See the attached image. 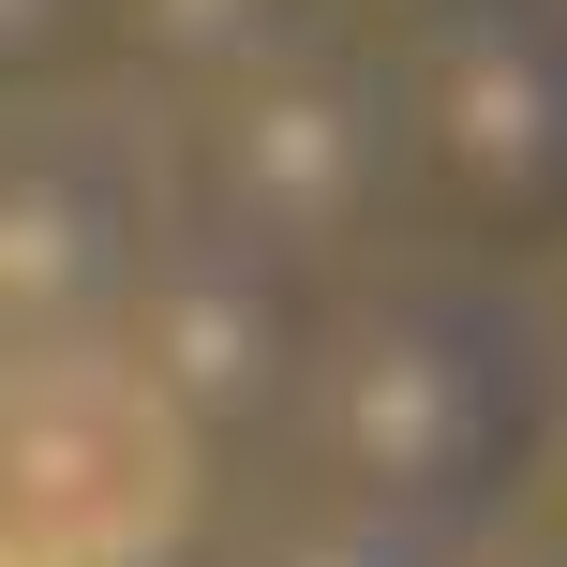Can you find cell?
<instances>
[{
  "instance_id": "cell-1",
  "label": "cell",
  "mask_w": 567,
  "mask_h": 567,
  "mask_svg": "<svg viewBox=\"0 0 567 567\" xmlns=\"http://www.w3.org/2000/svg\"><path fill=\"white\" fill-rule=\"evenodd\" d=\"M0 567H16V553H0Z\"/></svg>"
}]
</instances>
